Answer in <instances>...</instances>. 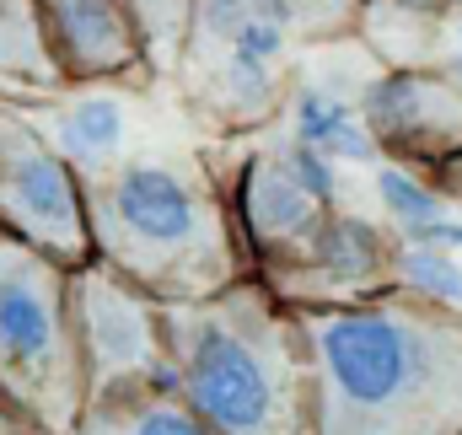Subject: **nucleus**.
Instances as JSON below:
<instances>
[{"mask_svg": "<svg viewBox=\"0 0 462 435\" xmlns=\"http://www.w3.org/2000/svg\"><path fill=\"white\" fill-rule=\"evenodd\" d=\"M296 312L318 366V435H462V312L398 285Z\"/></svg>", "mask_w": 462, "mask_h": 435, "instance_id": "f257e3e1", "label": "nucleus"}, {"mask_svg": "<svg viewBox=\"0 0 462 435\" xmlns=\"http://www.w3.org/2000/svg\"><path fill=\"white\" fill-rule=\"evenodd\" d=\"M183 403L216 435H318V366L301 312L258 274L162 307Z\"/></svg>", "mask_w": 462, "mask_h": 435, "instance_id": "f03ea898", "label": "nucleus"}, {"mask_svg": "<svg viewBox=\"0 0 462 435\" xmlns=\"http://www.w3.org/2000/svg\"><path fill=\"white\" fill-rule=\"evenodd\" d=\"M92 253L162 307L247 280V253L216 172L178 151L118 156L81 178Z\"/></svg>", "mask_w": 462, "mask_h": 435, "instance_id": "7ed1b4c3", "label": "nucleus"}, {"mask_svg": "<svg viewBox=\"0 0 462 435\" xmlns=\"http://www.w3.org/2000/svg\"><path fill=\"white\" fill-rule=\"evenodd\" d=\"M0 403L49 435H70L87 409L70 264L0 231Z\"/></svg>", "mask_w": 462, "mask_h": 435, "instance_id": "20e7f679", "label": "nucleus"}, {"mask_svg": "<svg viewBox=\"0 0 462 435\" xmlns=\"http://www.w3.org/2000/svg\"><path fill=\"white\" fill-rule=\"evenodd\" d=\"M296 54H301V43L263 5L242 27H231L226 38L183 43L172 87H178L183 108L199 129L226 134V140H247V134H263L280 124Z\"/></svg>", "mask_w": 462, "mask_h": 435, "instance_id": "39448f33", "label": "nucleus"}, {"mask_svg": "<svg viewBox=\"0 0 462 435\" xmlns=\"http://www.w3.org/2000/svg\"><path fill=\"white\" fill-rule=\"evenodd\" d=\"M70 328H76L87 403L129 387H151V382L178 387L167 333H162V301L145 296L134 280H124L97 253L70 269Z\"/></svg>", "mask_w": 462, "mask_h": 435, "instance_id": "423d86ee", "label": "nucleus"}, {"mask_svg": "<svg viewBox=\"0 0 462 435\" xmlns=\"http://www.w3.org/2000/svg\"><path fill=\"white\" fill-rule=\"evenodd\" d=\"M221 194L231 205L247 269L258 280H274L296 264H307L318 253V242L328 236V226L339 216L334 199H323L285 156L280 129L274 134H247V151L236 156L231 172H216Z\"/></svg>", "mask_w": 462, "mask_h": 435, "instance_id": "0eeeda50", "label": "nucleus"}, {"mask_svg": "<svg viewBox=\"0 0 462 435\" xmlns=\"http://www.w3.org/2000/svg\"><path fill=\"white\" fill-rule=\"evenodd\" d=\"M0 231L70 269L92 258L81 172L49 140V129L22 108H0Z\"/></svg>", "mask_w": 462, "mask_h": 435, "instance_id": "6e6552de", "label": "nucleus"}, {"mask_svg": "<svg viewBox=\"0 0 462 435\" xmlns=\"http://www.w3.org/2000/svg\"><path fill=\"white\" fill-rule=\"evenodd\" d=\"M360 108L382 162L409 167L441 199L462 189V87L447 65H382Z\"/></svg>", "mask_w": 462, "mask_h": 435, "instance_id": "1a4fd4ad", "label": "nucleus"}, {"mask_svg": "<svg viewBox=\"0 0 462 435\" xmlns=\"http://www.w3.org/2000/svg\"><path fill=\"white\" fill-rule=\"evenodd\" d=\"M376 70H382V60H376V49L360 32L301 49L274 129L296 134L301 145L323 151L328 162H360V167L382 162L376 140L365 129V108H360Z\"/></svg>", "mask_w": 462, "mask_h": 435, "instance_id": "9d476101", "label": "nucleus"}, {"mask_svg": "<svg viewBox=\"0 0 462 435\" xmlns=\"http://www.w3.org/2000/svg\"><path fill=\"white\" fill-rule=\"evenodd\" d=\"M38 16L65 87L151 81L129 0H38Z\"/></svg>", "mask_w": 462, "mask_h": 435, "instance_id": "9b49d317", "label": "nucleus"}, {"mask_svg": "<svg viewBox=\"0 0 462 435\" xmlns=\"http://www.w3.org/2000/svg\"><path fill=\"white\" fill-rule=\"evenodd\" d=\"M393 253H398V242L387 236V226L339 210L307 264H296L263 285L274 296H285L291 307H345V301H365L376 291H393Z\"/></svg>", "mask_w": 462, "mask_h": 435, "instance_id": "f8f14e48", "label": "nucleus"}, {"mask_svg": "<svg viewBox=\"0 0 462 435\" xmlns=\"http://www.w3.org/2000/svg\"><path fill=\"white\" fill-rule=\"evenodd\" d=\"M70 435H216L178 387L151 382V387H129L114 398H92L76 420Z\"/></svg>", "mask_w": 462, "mask_h": 435, "instance_id": "ddd939ff", "label": "nucleus"}, {"mask_svg": "<svg viewBox=\"0 0 462 435\" xmlns=\"http://www.w3.org/2000/svg\"><path fill=\"white\" fill-rule=\"evenodd\" d=\"M49 140L70 156V167L87 178L97 167H108L124 156V140H129V118H124V103L114 92L92 87V92H76L65 97L54 118H49Z\"/></svg>", "mask_w": 462, "mask_h": 435, "instance_id": "4468645a", "label": "nucleus"}, {"mask_svg": "<svg viewBox=\"0 0 462 435\" xmlns=\"http://www.w3.org/2000/svg\"><path fill=\"white\" fill-rule=\"evenodd\" d=\"M0 81L32 87V92H65L38 0H0Z\"/></svg>", "mask_w": 462, "mask_h": 435, "instance_id": "2eb2a0df", "label": "nucleus"}, {"mask_svg": "<svg viewBox=\"0 0 462 435\" xmlns=\"http://www.w3.org/2000/svg\"><path fill=\"white\" fill-rule=\"evenodd\" d=\"M447 16H452V0H360V27L355 32L376 49L382 65H387L393 43H430V54L441 60Z\"/></svg>", "mask_w": 462, "mask_h": 435, "instance_id": "dca6fc26", "label": "nucleus"}, {"mask_svg": "<svg viewBox=\"0 0 462 435\" xmlns=\"http://www.w3.org/2000/svg\"><path fill=\"white\" fill-rule=\"evenodd\" d=\"M393 285L409 296H425L436 307L462 312V258L441 242H398L393 253Z\"/></svg>", "mask_w": 462, "mask_h": 435, "instance_id": "f3484780", "label": "nucleus"}, {"mask_svg": "<svg viewBox=\"0 0 462 435\" xmlns=\"http://www.w3.org/2000/svg\"><path fill=\"white\" fill-rule=\"evenodd\" d=\"M376 199H382L387 220L403 226L414 242L430 236V226L447 220V199H441L425 178H414L409 167H393V162H376Z\"/></svg>", "mask_w": 462, "mask_h": 435, "instance_id": "a211bd4d", "label": "nucleus"}, {"mask_svg": "<svg viewBox=\"0 0 462 435\" xmlns=\"http://www.w3.org/2000/svg\"><path fill=\"white\" fill-rule=\"evenodd\" d=\"M134 11V27H140V43H145V65L151 76H178V60H183V43H189V16H194V0H129Z\"/></svg>", "mask_w": 462, "mask_h": 435, "instance_id": "6ab92c4d", "label": "nucleus"}, {"mask_svg": "<svg viewBox=\"0 0 462 435\" xmlns=\"http://www.w3.org/2000/svg\"><path fill=\"white\" fill-rule=\"evenodd\" d=\"M285 32L312 49V43H334V38H349L360 27V0H263Z\"/></svg>", "mask_w": 462, "mask_h": 435, "instance_id": "aec40b11", "label": "nucleus"}, {"mask_svg": "<svg viewBox=\"0 0 462 435\" xmlns=\"http://www.w3.org/2000/svg\"><path fill=\"white\" fill-rule=\"evenodd\" d=\"M0 435H49V430H38L32 420H22L11 403H0Z\"/></svg>", "mask_w": 462, "mask_h": 435, "instance_id": "412c9836", "label": "nucleus"}, {"mask_svg": "<svg viewBox=\"0 0 462 435\" xmlns=\"http://www.w3.org/2000/svg\"><path fill=\"white\" fill-rule=\"evenodd\" d=\"M452 11H462V0H452Z\"/></svg>", "mask_w": 462, "mask_h": 435, "instance_id": "4be33fe9", "label": "nucleus"}]
</instances>
